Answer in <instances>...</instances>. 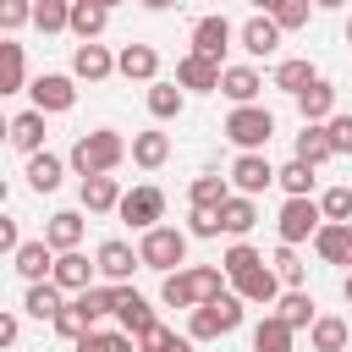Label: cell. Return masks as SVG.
<instances>
[{
    "mask_svg": "<svg viewBox=\"0 0 352 352\" xmlns=\"http://www.w3.org/2000/svg\"><path fill=\"white\" fill-rule=\"evenodd\" d=\"M99 6H110V11H116V6H121V0H99Z\"/></svg>",
    "mask_w": 352,
    "mask_h": 352,
    "instance_id": "91938a15",
    "label": "cell"
},
{
    "mask_svg": "<svg viewBox=\"0 0 352 352\" xmlns=\"http://www.w3.org/2000/svg\"><path fill=\"white\" fill-rule=\"evenodd\" d=\"M50 324H55V336H60V341H82V336L94 330V319H88V308H82L77 297H72V302H66V308H60Z\"/></svg>",
    "mask_w": 352,
    "mask_h": 352,
    "instance_id": "f35d334b",
    "label": "cell"
},
{
    "mask_svg": "<svg viewBox=\"0 0 352 352\" xmlns=\"http://www.w3.org/2000/svg\"><path fill=\"white\" fill-rule=\"evenodd\" d=\"M275 314H280L292 330H314V319H319V314H314V297H308L302 286H286L280 302H275Z\"/></svg>",
    "mask_w": 352,
    "mask_h": 352,
    "instance_id": "4dcf8cb0",
    "label": "cell"
},
{
    "mask_svg": "<svg viewBox=\"0 0 352 352\" xmlns=\"http://www.w3.org/2000/svg\"><path fill=\"white\" fill-rule=\"evenodd\" d=\"M28 94H33V110L66 116V110L77 104V77H66V72H38V77L28 82Z\"/></svg>",
    "mask_w": 352,
    "mask_h": 352,
    "instance_id": "5b68a950",
    "label": "cell"
},
{
    "mask_svg": "<svg viewBox=\"0 0 352 352\" xmlns=\"http://www.w3.org/2000/svg\"><path fill=\"white\" fill-rule=\"evenodd\" d=\"M314 11H319L314 0H280V6L270 11V16H275V22L286 28V33H297V28H308V16H314Z\"/></svg>",
    "mask_w": 352,
    "mask_h": 352,
    "instance_id": "f6af8a7d",
    "label": "cell"
},
{
    "mask_svg": "<svg viewBox=\"0 0 352 352\" xmlns=\"http://www.w3.org/2000/svg\"><path fill=\"white\" fill-rule=\"evenodd\" d=\"M314 6H319V11H341L346 0H314Z\"/></svg>",
    "mask_w": 352,
    "mask_h": 352,
    "instance_id": "6f0895ef",
    "label": "cell"
},
{
    "mask_svg": "<svg viewBox=\"0 0 352 352\" xmlns=\"http://www.w3.org/2000/svg\"><path fill=\"white\" fill-rule=\"evenodd\" d=\"M165 160H170V138H165V132H132V165L160 170Z\"/></svg>",
    "mask_w": 352,
    "mask_h": 352,
    "instance_id": "836d02e7",
    "label": "cell"
},
{
    "mask_svg": "<svg viewBox=\"0 0 352 352\" xmlns=\"http://www.w3.org/2000/svg\"><path fill=\"white\" fill-rule=\"evenodd\" d=\"M104 22H110V6H99V0H72V33H77V38H99Z\"/></svg>",
    "mask_w": 352,
    "mask_h": 352,
    "instance_id": "74e56055",
    "label": "cell"
},
{
    "mask_svg": "<svg viewBox=\"0 0 352 352\" xmlns=\"http://www.w3.org/2000/svg\"><path fill=\"white\" fill-rule=\"evenodd\" d=\"M220 226H226L231 236H248V231L258 226V204H253L248 192H231V198L220 204Z\"/></svg>",
    "mask_w": 352,
    "mask_h": 352,
    "instance_id": "f1b7e54d",
    "label": "cell"
},
{
    "mask_svg": "<svg viewBox=\"0 0 352 352\" xmlns=\"http://www.w3.org/2000/svg\"><path fill=\"white\" fill-rule=\"evenodd\" d=\"M132 231H148V226H160L165 220V192L154 187V182H143V187H132V192H121V209H116Z\"/></svg>",
    "mask_w": 352,
    "mask_h": 352,
    "instance_id": "8992f818",
    "label": "cell"
},
{
    "mask_svg": "<svg viewBox=\"0 0 352 352\" xmlns=\"http://www.w3.org/2000/svg\"><path fill=\"white\" fill-rule=\"evenodd\" d=\"M187 110V88L182 82H148V116L154 121H176Z\"/></svg>",
    "mask_w": 352,
    "mask_h": 352,
    "instance_id": "83f0119b",
    "label": "cell"
},
{
    "mask_svg": "<svg viewBox=\"0 0 352 352\" xmlns=\"http://www.w3.org/2000/svg\"><path fill=\"white\" fill-rule=\"evenodd\" d=\"M6 138H11V148L38 154V148H44V110H16L11 126H6Z\"/></svg>",
    "mask_w": 352,
    "mask_h": 352,
    "instance_id": "44dd1931",
    "label": "cell"
},
{
    "mask_svg": "<svg viewBox=\"0 0 352 352\" xmlns=\"http://www.w3.org/2000/svg\"><path fill=\"white\" fill-rule=\"evenodd\" d=\"M314 170H319V165H308V160H297V154H292V160L275 170V182L286 187V198H308V192H314V182H319Z\"/></svg>",
    "mask_w": 352,
    "mask_h": 352,
    "instance_id": "d590c367",
    "label": "cell"
},
{
    "mask_svg": "<svg viewBox=\"0 0 352 352\" xmlns=\"http://www.w3.org/2000/svg\"><path fill=\"white\" fill-rule=\"evenodd\" d=\"M116 72V55L99 44V38H82L77 50H72V77H82V82H104Z\"/></svg>",
    "mask_w": 352,
    "mask_h": 352,
    "instance_id": "5bb4252c",
    "label": "cell"
},
{
    "mask_svg": "<svg viewBox=\"0 0 352 352\" xmlns=\"http://www.w3.org/2000/svg\"><path fill=\"white\" fill-rule=\"evenodd\" d=\"M346 44H352V16H346Z\"/></svg>",
    "mask_w": 352,
    "mask_h": 352,
    "instance_id": "94428289",
    "label": "cell"
},
{
    "mask_svg": "<svg viewBox=\"0 0 352 352\" xmlns=\"http://www.w3.org/2000/svg\"><path fill=\"white\" fill-rule=\"evenodd\" d=\"M220 72H226V60L198 55V50H187V55L176 60V82H182L187 94H220Z\"/></svg>",
    "mask_w": 352,
    "mask_h": 352,
    "instance_id": "ba28073f",
    "label": "cell"
},
{
    "mask_svg": "<svg viewBox=\"0 0 352 352\" xmlns=\"http://www.w3.org/2000/svg\"><path fill=\"white\" fill-rule=\"evenodd\" d=\"M22 88H28V55H22L16 33H6V44H0V94H22Z\"/></svg>",
    "mask_w": 352,
    "mask_h": 352,
    "instance_id": "d6986e66",
    "label": "cell"
},
{
    "mask_svg": "<svg viewBox=\"0 0 352 352\" xmlns=\"http://www.w3.org/2000/svg\"><path fill=\"white\" fill-rule=\"evenodd\" d=\"M297 160H308V165H324V160H336L324 121H302V132H297Z\"/></svg>",
    "mask_w": 352,
    "mask_h": 352,
    "instance_id": "d6a6232c",
    "label": "cell"
},
{
    "mask_svg": "<svg viewBox=\"0 0 352 352\" xmlns=\"http://www.w3.org/2000/svg\"><path fill=\"white\" fill-rule=\"evenodd\" d=\"M242 308H248V302H242L236 292H226V297H214V302H209V314H214V324H220V336H231V330L242 324Z\"/></svg>",
    "mask_w": 352,
    "mask_h": 352,
    "instance_id": "ee69618b",
    "label": "cell"
},
{
    "mask_svg": "<svg viewBox=\"0 0 352 352\" xmlns=\"http://www.w3.org/2000/svg\"><path fill=\"white\" fill-rule=\"evenodd\" d=\"M270 182H275V165L264 160V148H248V154H236V165H231V187H236V192L258 198Z\"/></svg>",
    "mask_w": 352,
    "mask_h": 352,
    "instance_id": "8fae6325",
    "label": "cell"
},
{
    "mask_svg": "<svg viewBox=\"0 0 352 352\" xmlns=\"http://www.w3.org/2000/svg\"><path fill=\"white\" fill-rule=\"evenodd\" d=\"M280 33H286V28H280V22L270 16V11H253V16H248V22L236 28L242 50H248V55H258V60H270V55L280 50Z\"/></svg>",
    "mask_w": 352,
    "mask_h": 352,
    "instance_id": "9c48e42d",
    "label": "cell"
},
{
    "mask_svg": "<svg viewBox=\"0 0 352 352\" xmlns=\"http://www.w3.org/2000/svg\"><path fill=\"white\" fill-rule=\"evenodd\" d=\"M44 242H50L55 253H72V248L82 242V214H77V209H55V214L44 220Z\"/></svg>",
    "mask_w": 352,
    "mask_h": 352,
    "instance_id": "cb8c5ba5",
    "label": "cell"
},
{
    "mask_svg": "<svg viewBox=\"0 0 352 352\" xmlns=\"http://www.w3.org/2000/svg\"><path fill=\"white\" fill-rule=\"evenodd\" d=\"M33 6H38V0H0V33L28 28V22H33Z\"/></svg>",
    "mask_w": 352,
    "mask_h": 352,
    "instance_id": "7dc6e473",
    "label": "cell"
},
{
    "mask_svg": "<svg viewBox=\"0 0 352 352\" xmlns=\"http://www.w3.org/2000/svg\"><path fill=\"white\" fill-rule=\"evenodd\" d=\"M226 138L248 154V148H264L270 138H275V116L264 110V104H231V116H226Z\"/></svg>",
    "mask_w": 352,
    "mask_h": 352,
    "instance_id": "3957f363",
    "label": "cell"
},
{
    "mask_svg": "<svg viewBox=\"0 0 352 352\" xmlns=\"http://www.w3.org/2000/svg\"><path fill=\"white\" fill-rule=\"evenodd\" d=\"M11 264H16V275L33 286V280H50L55 275V248L44 242V236H33V242H22L16 253H11Z\"/></svg>",
    "mask_w": 352,
    "mask_h": 352,
    "instance_id": "2e32d148",
    "label": "cell"
},
{
    "mask_svg": "<svg viewBox=\"0 0 352 352\" xmlns=\"http://www.w3.org/2000/svg\"><path fill=\"white\" fill-rule=\"evenodd\" d=\"M116 72H121L126 82H160V50H154V44H121Z\"/></svg>",
    "mask_w": 352,
    "mask_h": 352,
    "instance_id": "9a60e30c",
    "label": "cell"
},
{
    "mask_svg": "<svg viewBox=\"0 0 352 352\" xmlns=\"http://www.w3.org/2000/svg\"><path fill=\"white\" fill-rule=\"evenodd\" d=\"M33 28L38 33H72V0H38L33 6Z\"/></svg>",
    "mask_w": 352,
    "mask_h": 352,
    "instance_id": "ab89813d",
    "label": "cell"
},
{
    "mask_svg": "<svg viewBox=\"0 0 352 352\" xmlns=\"http://www.w3.org/2000/svg\"><path fill=\"white\" fill-rule=\"evenodd\" d=\"M253 264H264V253H258V248H253V242H242V236H236V242H231V248H226V258H220V270H226V275H231V280H236V275H242V270H253Z\"/></svg>",
    "mask_w": 352,
    "mask_h": 352,
    "instance_id": "b9f144b4",
    "label": "cell"
},
{
    "mask_svg": "<svg viewBox=\"0 0 352 352\" xmlns=\"http://www.w3.org/2000/svg\"><path fill=\"white\" fill-rule=\"evenodd\" d=\"M116 319H121V330H132V336H143V330H154L160 319H154V308H148V297L143 292H132L126 280L116 286Z\"/></svg>",
    "mask_w": 352,
    "mask_h": 352,
    "instance_id": "e0dca14e",
    "label": "cell"
},
{
    "mask_svg": "<svg viewBox=\"0 0 352 352\" xmlns=\"http://www.w3.org/2000/svg\"><path fill=\"white\" fill-rule=\"evenodd\" d=\"M60 297H66V292H60L55 280H33V286H28V297H22V308H28L33 319H55V314L66 308Z\"/></svg>",
    "mask_w": 352,
    "mask_h": 352,
    "instance_id": "8d00e7d4",
    "label": "cell"
},
{
    "mask_svg": "<svg viewBox=\"0 0 352 352\" xmlns=\"http://www.w3.org/2000/svg\"><path fill=\"white\" fill-rule=\"evenodd\" d=\"M160 302H165V308H198L204 297H198V280H192V270H170V275L160 280Z\"/></svg>",
    "mask_w": 352,
    "mask_h": 352,
    "instance_id": "f546056e",
    "label": "cell"
},
{
    "mask_svg": "<svg viewBox=\"0 0 352 352\" xmlns=\"http://www.w3.org/2000/svg\"><path fill=\"white\" fill-rule=\"evenodd\" d=\"M126 154H132V143H126L121 132L94 126V132H82V138L72 143V154H66V160H72V170H77V176H110Z\"/></svg>",
    "mask_w": 352,
    "mask_h": 352,
    "instance_id": "6da1fadb",
    "label": "cell"
},
{
    "mask_svg": "<svg viewBox=\"0 0 352 352\" xmlns=\"http://www.w3.org/2000/svg\"><path fill=\"white\" fill-rule=\"evenodd\" d=\"M192 280H198V297L204 302H214V297H226V270H214V264H192Z\"/></svg>",
    "mask_w": 352,
    "mask_h": 352,
    "instance_id": "bcb514c9",
    "label": "cell"
},
{
    "mask_svg": "<svg viewBox=\"0 0 352 352\" xmlns=\"http://www.w3.org/2000/svg\"><path fill=\"white\" fill-rule=\"evenodd\" d=\"M280 275H275V264H253V270H242L236 280H231V292L248 302V308H275L280 302Z\"/></svg>",
    "mask_w": 352,
    "mask_h": 352,
    "instance_id": "52a82bcc",
    "label": "cell"
},
{
    "mask_svg": "<svg viewBox=\"0 0 352 352\" xmlns=\"http://www.w3.org/2000/svg\"><path fill=\"white\" fill-rule=\"evenodd\" d=\"M270 82H275L280 94H292V99H297V94L308 88V82H319V72H314V60L292 55V60H280V66H275V77H270Z\"/></svg>",
    "mask_w": 352,
    "mask_h": 352,
    "instance_id": "1f68e13d",
    "label": "cell"
},
{
    "mask_svg": "<svg viewBox=\"0 0 352 352\" xmlns=\"http://www.w3.org/2000/svg\"><path fill=\"white\" fill-rule=\"evenodd\" d=\"M314 253H319L324 264L352 270V220H324V226H319V236H314Z\"/></svg>",
    "mask_w": 352,
    "mask_h": 352,
    "instance_id": "4fadbf2b",
    "label": "cell"
},
{
    "mask_svg": "<svg viewBox=\"0 0 352 352\" xmlns=\"http://www.w3.org/2000/svg\"><path fill=\"white\" fill-rule=\"evenodd\" d=\"M94 270H99V264H88V258L72 248V253H55V275H50V280H55L60 292H72V297H77V292H88V286H94Z\"/></svg>",
    "mask_w": 352,
    "mask_h": 352,
    "instance_id": "ac0fdd59",
    "label": "cell"
},
{
    "mask_svg": "<svg viewBox=\"0 0 352 352\" xmlns=\"http://www.w3.org/2000/svg\"><path fill=\"white\" fill-rule=\"evenodd\" d=\"M94 264H99V275H104L110 286H121V280H132V270L143 264V253H138L132 242H121V236H110V242H99V253H94Z\"/></svg>",
    "mask_w": 352,
    "mask_h": 352,
    "instance_id": "30bf717a",
    "label": "cell"
},
{
    "mask_svg": "<svg viewBox=\"0 0 352 352\" xmlns=\"http://www.w3.org/2000/svg\"><path fill=\"white\" fill-rule=\"evenodd\" d=\"M72 346H77V352H116V346H110V330H88V336L72 341Z\"/></svg>",
    "mask_w": 352,
    "mask_h": 352,
    "instance_id": "f5cc1de1",
    "label": "cell"
},
{
    "mask_svg": "<svg viewBox=\"0 0 352 352\" xmlns=\"http://www.w3.org/2000/svg\"><path fill=\"white\" fill-rule=\"evenodd\" d=\"M297 346V330L280 319V314H264L253 324V352H292Z\"/></svg>",
    "mask_w": 352,
    "mask_h": 352,
    "instance_id": "d4e9b609",
    "label": "cell"
},
{
    "mask_svg": "<svg viewBox=\"0 0 352 352\" xmlns=\"http://www.w3.org/2000/svg\"><path fill=\"white\" fill-rule=\"evenodd\" d=\"M297 116H302V121H330V116H336V82H324V77L308 82V88L297 94Z\"/></svg>",
    "mask_w": 352,
    "mask_h": 352,
    "instance_id": "484cf974",
    "label": "cell"
},
{
    "mask_svg": "<svg viewBox=\"0 0 352 352\" xmlns=\"http://www.w3.org/2000/svg\"><path fill=\"white\" fill-rule=\"evenodd\" d=\"M258 88H264V77H258L253 66H226V72H220V94H226L231 104H258Z\"/></svg>",
    "mask_w": 352,
    "mask_h": 352,
    "instance_id": "ffe728a7",
    "label": "cell"
},
{
    "mask_svg": "<svg viewBox=\"0 0 352 352\" xmlns=\"http://www.w3.org/2000/svg\"><path fill=\"white\" fill-rule=\"evenodd\" d=\"M143 11H170V6H182V0H138Z\"/></svg>",
    "mask_w": 352,
    "mask_h": 352,
    "instance_id": "11a10c76",
    "label": "cell"
},
{
    "mask_svg": "<svg viewBox=\"0 0 352 352\" xmlns=\"http://www.w3.org/2000/svg\"><path fill=\"white\" fill-rule=\"evenodd\" d=\"M82 209L88 214H116L121 209V182L116 176H82Z\"/></svg>",
    "mask_w": 352,
    "mask_h": 352,
    "instance_id": "603a6c76",
    "label": "cell"
},
{
    "mask_svg": "<svg viewBox=\"0 0 352 352\" xmlns=\"http://www.w3.org/2000/svg\"><path fill=\"white\" fill-rule=\"evenodd\" d=\"M22 248V231H16V214H0V253H16Z\"/></svg>",
    "mask_w": 352,
    "mask_h": 352,
    "instance_id": "816d5d0a",
    "label": "cell"
},
{
    "mask_svg": "<svg viewBox=\"0 0 352 352\" xmlns=\"http://www.w3.org/2000/svg\"><path fill=\"white\" fill-rule=\"evenodd\" d=\"M226 226H220V209H192L187 214V236H220Z\"/></svg>",
    "mask_w": 352,
    "mask_h": 352,
    "instance_id": "f907efd6",
    "label": "cell"
},
{
    "mask_svg": "<svg viewBox=\"0 0 352 352\" xmlns=\"http://www.w3.org/2000/svg\"><path fill=\"white\" fill-rule=\"evenodd\" d=\"M236 187L226 182V176H214V170H204V176H192V187H187V198H192V209H220L226 198H231Z\"/></svg>",
    "mask_w": 352,
    "mask_h": 352,
    "instance_id": "e575fe53",
    "label": "cell"
},
{
    "mask_svg": "<svg viewBox=\"0 0 352 352\" xmlns=\"http://www.w3.org/2000/svg\"><path fill=\"white\" fill-rule=\"evenodd\" d=\"M16 336H22L16 314H0V346H16Z\"/></svg>",
    "mask_w": 352,
    "mask_h": 352,
    "instance_id": "db71d44e",
    "label": "cell"
},
{
    "mask_svg": "<svg viewBox=\"0 0 352 352\" xmlns=\"http://www.w3.org/2000/svg\"><path fill=\"white\" fill-rule=\"evenodd\" d=\"M270 264H275V275H280V280H286V286H302V280H308V264H302V258H297V248H292V242H280V248H275V258H270Z\"/></svg>",
    "mask_w": 352,
    "mask_h": 352,
    "instance_id": "7bdbcfd3",
    "label": "cell"
},
{
    "mask_svg": "<svg viewBox=\"0 0 352 352\" xmlns=\"http://www.w3.org/2000/svg\"><path fill=\"white\" fill-rule=\"evenodd\" d=\"M319 209H324V220H352V187H330L319 198Z\"/></svg>",
    "mask_w": 352,
    "mask_h": 352,
    "instance_id": "c3c4849f",
    "label": "cell"
},
{
    "mask_svg": "<svg viewBox=\"0 0 352 352\" xmlns=\"http://www.w3.org/2000/svg\"><path fill=\"white\" fill-rule=\"evenodd\" d=\"M138 253H143V270L170 275V270L187 264V231H182V226H148V231L138 236Z\"/></svg>",
    "mask_w": 352,
    "mask_h": 352,
    "instance_id": "7a4b0ae2",
    "label": "cell"
},
{
    "mask_svg": "<svg viewBox=\"0 0 352 352\" xmlns=\"http://www.w3.org/2000/svg\"><path fill=\"white\" fill-rule=\"evenodd\" d=\"M324 132H330V148H336V154H352V116H346V110H336V116L324 121Z\"/></svg>",
    "mask_w": 352,
    "mask_h": 352,
    "instance_id": "681fc988",
    "label": "cell"
},
{
    "mask_svg": "<svg viewBox=\"0 0 352 352\" xmlns=\"http://www.w3.org/2000/svg\"><path fill=\"white\" fill-rule=\"evenodd\" d=\"M248 6H253V11H275L280 0H248Z\"/></svg>",
    "mask_w": 352,
    "mask_h": 352,
    "instance_id": "9f6ffc18",
    "label": "cell"
},
{
    "mask_svg": "<svg viewBox=\"0 0 352 352\" xmlns=\"http://www.w3.org/2000/svg\"><path fill=\"white\" fill-rule=\"evenodd\" d=\"M319 226H324V209H319V198L308 192V198H286L280 204V214H275V231H280V242H314L319 236Z\"/></svg>",
    "mask_w": 352,
    "mask_h": 352,
    "instance_id": "277c9868",
    "label": "cell"
},
{
    "mask_svg": "<svg viewBox=\"0 0 352 352\" xmlns=\"http://www.w3.org/2000/svg\"><path fill=\"white\" fill-rule=\"evenodd\" d=\"M308 341H314V352H346L352 324H346L341 314H319V319H314V330H308Z\"/></svg>",
    "mask_w": 352,
    "mask_h": 352,
    "instance_id": "4316f807",
    "label": "cell"
},
{
    "mask_svg": "<svg viewBox=\"0 0 352 352\" xmlns=\"http://www.w3.org/2000/svg\"><path fill=\"white\" fill-rule=\"evenodd\" d=\"M138 346H143V352H192V336H176V330L154 324V330L138 336Z\"/></svg>",
    "mask_w": 352,
    "mask_h": 352,
    "instance_id": "60d3db41",
    "label": "cell"
},
{
    "mask_svg": "<svg viewBox=\"0 0 352 352\" xmlns=\"http://www.w3.org/2000/svg\"><path fill=\"white\" fill-rule=\"evenodd\" d=\"M66 165H72V160H60V154H50V148L28 154V187H33V192H55L60 176H66Z\"/></svg>",
    "mask_w": 352,
    "mask_h": 352,
    "instance_id": "7402d4cb",
    "label": "cell"
},
{
    "mask_svg": "<svg viewBox=\"0 0 352 352\" xmlns=\"http://www.w3.org/2000/svg\"><path fill=\"white\" fill-rule=\"evenodd\" d=\"M231 38H236V28H231L220 11H209V16H198V22H192V50H198V55H214V60H226Z\"/></svg>",
    "mask_w": 352,
    "mask_h": 352,
    "instance_id": "7c38bea8",
    "label": "cell"
},
{
    "mask_svg": "<svg viewBox=\"0 0 352 352\" xmlns=\"http://www.w3.org/2000/svg\"><path fill=\"white\" fill-rule=\"evenodd\" d=\"M341 297H346V302H352V270H346V275H341Z\"/></svg>",
    "mask_w": 352,
    "mask_h": 352,
    "instance_id": "680465c9",
    "label": "cell"
}]
</instances>
